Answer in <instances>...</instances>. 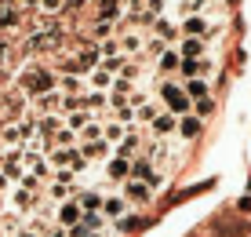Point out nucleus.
<instances>
[{
	"instance_id": "nucleus-12",
	"label": "nucleus",
	"mask_w": 251,
	"mask_h": 237,
	"mask_svg": "<svg viewBox=\"0 0 251 237\" xmlns=\"http://www.w3.org/2000/svg\"><path fill=\"white\" fill-rule=\"evenodd\" d=\"M153 66H157L160 77H171V73H178V66H182V55H178V48H164L160 55L153 59Z\"/></svg>"
},
{
	"instance_id": "nucleus-9",
	"label": "nucleus",
	"mask_w": 251,
	"mask_h": 237,
	"mask_svg": "<svg viewBox=\"0 0 251 237\" xmlns=\"http://www.w3.org/2000/svg\"><path fill=\"white\" fill-rule=\"evenodd\" d=\"M80 205H76V197H69L62 201V205H55V226H62V230H69V226H76L80 223Z\"/></svg>"
},
{
	"instance_id": "nucleus-23",
	"label": "nucleus",
	"mask_w": 251,
	"mask_h": 237,
	"mask_svg": "<svg viewBox=\"0 0 251 237\" xmlns=\"http://www.w3.org/2000/svg\"><path fill=\"white\" fill-rule=\"evenodd\" d=\"M4 208H7V197H4V194H0V215H4Z\"/></svg>"
},
{
	"instance_id": "nucleus-11",
	"label": "nucleus",
	"mask_w": 251,
	"mask_h": 237,
	"mask_svg": "<svg viewBox=\"0 0 251 237\" xmlns=\"http://www.w3.org/2000/svg\"><path fill=\"white\" fill-rule=\"evenodd\" d=\"M175 48H178V55H182V59H201V55H211L215 44H207V40H201V37H182Z\"/></svg>"
},
{
	"instance_id": "nucleus-3",
	"label": "nucleus",
	"mask_w": 251,
	"mask_h": 237,
	"mask_svg": "<svg viewBox=\"0 0 251 237\" xmlns=\"http://www.w3.org/2000/svg\"><path fill=\"white\" fill-rule=\"evenodd\" d=\"M215 73H219V51L201 55V59H182V66H178V77H182V81H189V77L215 81Z\"/></svg>"
},
{
	"instance_id": "nucleus-14",
	"label": "nucleus",
	"mask_w": 251,
	"mask_h": 237,
	"mask_svg": "<svg viewBox=\"0 0 251 237\" xmlns=\"http://www.w3.org/2000/svg\"><path fill=\"white\" fill-rule=\"evenodd\" d=\"M80 146V153L88 157V161L95 164V161H109V157H113V146L106 143V139H95V143H76Z\"/></svg>"
},
{
	"instance_id": "nucleus-16",
	"label": "nucleus",
	"mask_w": 251,
	"mask_h": 237,
	"mask_svg": "<svg viewBox=\"0 0 251 237\" xmlns=\"http://www.w3.org/2000/svg\"><path fill=\"white\" fill-rule=\"evenodd\" d=\"M102 190H91V186H80L76 190V205H80V212H102Z\"/></svg>"
},
{
	"instance_id": "nucleus-2",
	"label": "nucleus",
	"mask_w": 251,
	"mask_h": 237,
	"mask_svg": "<svg viewBox=\"0 0 251 237\" xmlns=\"http://www.w3.org/2000/svg\"><path fill=\"white\" fill-rule=\"evenodd\" d=\"M153 95H157V102L168 113H175V117H182V113H193V102H189V95L182 91V84L178 81H168V77H160L157 84H153Z\"/></svg>"
},
{
	"instance_id": "nucleus-1",
	"label": "nucleus",
	"mask_w": 251,
	"mask_h": 237,
	"mask_svg": "<svg viewBox=\"0 0 251 237\" xmlns=\"http://www.w3.org/2000/svg\"><path fill=\"white\" fill-rule=\"evenodd\" d=\"M15 84H19V91L25 99H37V95H48L58 88V73H51L48 66H25Z\"/></svg>"
},
{
	"instance_id": "nucleus-7",
	"label": "nucleus",
	"mask_w": 251,
	"mask_h": 237,
	"mask_svg": "<svg viewBox=\"0 0 251 237\" xmlns=\"http://www.w3.org/2000/svg\"><path fill=\"white\" fill-rule=\"evenodd\" d=\"M150 30H153V37H157V40L171 44V48L182 40V33H178V19H175V15H164V19H157V22L150 26Z\"/></svg>"
},
{
	"instance_id": "nucleus-15",
	"label": "nucleus",
	"mask_w": 251,
	"mask_h": 237,
	"mask_svg": "<svg viewBox=\"0 0 251 237\" xmlns=\"http://www.w3.org/2000/svg\"><path fill=\"white\" fill-rule=\"evenodd\" d=\"M201 128H204V120L197 117V113H182V117H178V139H182V143H193V139L201 135Z\"/></svg>"
},
{
	"instance_id": "nucleus-18",
	"label": "nucleus",
	"mask_w": 251,
	"mask_h": 237,
	"mask_svg": "<svg viewBox=\"0 0 251 237\" xmlns=\"http://www.w3.org/2000/svg\"><path fill=\"white\" fill-rule=\"evenodd\" d=\"M58 91L62 95H84L88 91V81L76 73H58Z\"/></svg>"
},
{
	"instance_id": "nucleus-21",
	"label": "nucleus",
	"mask_w": 251,
	"mask_h": 237,
	"mask_svg": "<svg viewBox=\"0 0 251 237\" xmlns=\"http://www.w3.org/2000/svg\"><path fill=\"white\" fill-rule=\"evenodd\" d=\"M88 120H91V113H88V110H73V113H66L62 124H66L69 131H76V135H80V128L88 124Z\"/></svg>"
},
{
	"instance_id": "nucleus-19",
	"label": "nucleus",
	"mask_w": 251,
	"mask_h": 237,
	"mask_svg": "<svg viewBox=\"0 0 251 237\" xmlns=\"http://www.w3.org/2000/svg\"><path fill=\"white\" fill-rule=\"evenodd\" d=\"M84 81H88V88H95V91H109V88H113V73H109V69H102V66H95Z\"/></svg>"
},
{
	"instance_id": "nucleus-4",
	"label": "nucleus",
	"mask_w": 251,
	"mask_h": 237,
	"mask_svg": "<svg viewBox=\"0 0 251 237\" xmlns=\"http://www.w3.org/2000/svg\"><path fill=\"white\" fill-rule=\"evenodd\" d=\"M146 128H150L153 139H178V117H175V113H168V110H160Z\"/></svg>"
},
{
	"instance_id": "nucleus-10",
	"label": "nucleus",
	"mask_w": 251,
	"mask_h": 237,
	"mask_svg": "<svg viewBox=\"0 0 251 237\" xmlns=\"http://www.w3.org/2000/svg\"><path fill=\"white\" fill-rule=\"evenodd\" d=\"M117 40H120V51H124L127 59H138V55H142V48H146V37L138 30H120Z\"/></svg>"
},
{
	"instance_id": "nucleus-5",
	"label": "nucleus",
	"mask_w": 251,
	"mask_h": 237,
	"mask_svg": "<svg viewBox=\"0 0 251 237\" xmlns=\"http://www.w3.org/2000/svg\"><path fill=\"white\" fill-rule=\"evenodd\" d=\"M102 179L113 182V186H120L124 179H131V161L127 157H109V161H102Z\"/></svg>"
},
{
	"instance_id": "nucleus-13",
	"label": "nucleus",
	"mask_w": 251,
	"mask_h": 237,
	"mask_svg": "<svg viewBox=\"0 0 251 237\" xmlns=\"http://www.w3.org/2000/svg\"><path fill=\"white\" fill-rule=\"evenodd\" d=\"M160 110H164V106L157 102V95H150V99H142V102H138V106H135V128H146V124H150V120L157 117Z\"/></svg>"
},
{
	"instance_id": "nucleus-22",
	"label": "nucleus",
	"mask_w": 251,
	"mask_h": 237,
	"mask_svg": "<svg viewBox=\"0 0 251 237\" xmlns=\"http://www.w3.org/2000/svg\"><path fill=\"white\" fill-rule=\"evenodd\" d=\"M15 237H40V234H33V230H29V226H22V230H19V234H15Z\"/></svg>"
},
{
	"instance_id": "nucleus-6",
	"label": "nucleus",
	"mask_w": 251,
	"mask_h": 237,
	"mask_svg": "<svg viewBox=\"0 0 251 237\" xmlns=\"http://www.w3.org/2000/svg\"><path fill=\"white\" fill-rule=\"evenodd\" d=\"M120 194H124L127 205H150V201H153V190L146 186L142 179H124V182H120Z\"/></svg>"
},
{
	"instance_id": "nucleus-20",
	"label": "nucleus",
	"mask_w": 251,
	"mask_h": 237,
	"mask_svg": "<svg viewBox=\"0 0 251 237\" xmlns=\"http://www.w3.org/2000/svg\"><path fill=\"white\" fill-rule=\"evenodd\" d=\"M22 22V7L19 4H0V30H15Z\"/></svg>"
},
{
	"instance_id": "nucleus-17",
	"label": "nucleus",
	"mask_w": 251,
	"mask_h": 237,
	"mask_svg": "<svg viewBox=\"0 0 251 237\" xmlns=\"http://www.w3.org/2000/svg\"><path fill=\"white\" fill-rule=\"evenodd\" d=\"M182 91L189 95V102L211 99V81H201V77H189V81H182Z\"/></svg>"
},
{
	"instance_id": "nucleus-8",
	"label": "nucleus",
	"mask_w": 251,
	"mask_h": 237,
	"mask_svg": "<svg viewBox=\"0 0 251 237\" xmlns=\"http://www.w3.org/2000/svg\"><path fill=\"white\" fill-rule=\"evenodd\" d=\"M127 212H131V205L124 201V194H106V197H102V215H106L109 226H113L117 219H124Z\"/></svg>"
}]
</instances>
